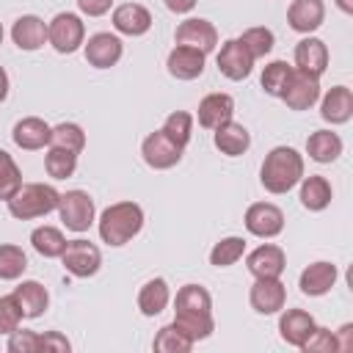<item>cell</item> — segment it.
Segmentation results:
<instances>
[{"mask_svg":"<svg viewBox=\"0 0 353 353\" xmlns=\"http://www.w3.org/2000/svg\"><path fill=\"white\" fill-rule=\"evenodd\" d=\"M306 152L314 163H334L342 154V138L331 130H317L306 141Z\"/></svg>","mask_w":353,"mask_h":353,"instance_id":"cell-29","label":"cell"},{"mask_svg":"<svg viewBox=\"0 0 353 353\" xmlns=\"http://www.w3.org/2000/svg\"><path fill=\"white\" fill-rule=\"evenodd\" d=\"M218 69L229 80H245L254 69V55L245 50V44L240 39H229V41H223V47L218 52Z\"/></svg>","mask_w":353,"mask_h":353,"instance_id":"cell-10","label":"cell"},{"mask_svg":"<svg viewBox=\"0 0 353 353\" xmlns=\"http://www.w3.org/2000/svg\"><path fill=\"white\" fill-rule=\"evenodd\" d=\"M334 199V190H331V182L320 174H312V176H303L301 179V204L312 212H320L331 204Z\"/></svg>","mask_w":353,"mask_h":353,"instance_id":"cell-27","label":"cell"},{"mask_svg":"<svg viewBox=\"0 0 353 353\" xmlns=\"http://www.w3.org/2000/svg\"><path fill=\"white\" fill-rule=\"evenodd\" d=\"M58 199H61V193L52 185L30 182V185H19V190L6 204H8V212L14 218L30 221V218H41V215L58 210Z\"/></svg>","mask_w":353,"mask_h":353,"instance_id":"cell-4","label":"cell"},{"mask_svg":"<svg viewBox=\"0 0 353 353\" xmlns=\"http://www.w3.org/2000/svg\"><path fill=\"white\" fill-rule=\"evenodd\" d=\"M141 154H143V163L149 168L163 171V168H171V165H176L182 160V146H176L163 130H154L152 135L143 138Z\"/></svg>","mask_w":353,"mask_h":353,"instance_id":"cell-9","label":"cell"},{"mask_svg":"<svg viewBox=\"0 0 353 353\" xmlns=\"http://www.w3.org/2000/svg\"><path fill=\"white\" fill-rule=\"evenodd\" d=\"M28 268V256L19 245H11V243H3L0 245V279L3 281H14L25 273Z\"/></svg>","mask_w":353,"mask_h":353,"instance_id":"cell-34","label":"cell"},{"mask_svg":"<svg viewBox=\"0 0 353 353\" xmlns=\"http://www.w3.org/2000/svg\"><path fill=\"white\" fill-rule=\"evenodd\" d=\"M85 39V25L77 14L72 11H61L52 17V22L47 25V41L55 47V52H74L83 47Z\"/></svg>","mask_w":353,"mask_h":353,"instance_id":"cell-5","label":"cell"},{"mask_svg":"<svg viewBox=\"0 0 353 353\" xmlns=\"http://www.w3.org/2000/svg\"><path fill=\"white\" fill-rule=\"evenodd\" d=\"M143 229V210L135 201H116L99 215V237L108 245H124Z\"/></svg>","mask_w":353,"mask_h":353,"instance_id":"cell-3","label":"cell"},{"mask_svg":"<svg viewBox=\"0 0 353 353\" xmlns=\"http://www.w3.org/2000/svg\"><path fill=\"white\" fill-rule=\"evenodd\" d=\"M174 41L176 44H185V47H196V50H201L204 55L207 52H212L215 50V44H218V30H215V25L210 22V19H185L179 28H176V33H174Z\"/></svg>","mask_w":353,"mask_h":353,"instance_id":"cell-12","label":"cell"},{"mask_svg":"<svg viewBox=\"0 0 353 353\" xmlns=\"http://www.w3.org/2000/svg\"><path fill=\"white\" fill-rule=\"evenodd\" d=\"M14 298H17L19 309H22V317H30V320L33 317H41L44 309H47V303H50V292L39 281H22L14 290Z\"/></svg>","mask_w":353,"mask_h":353,"instance_id":"cell-26","label":"cell"},{"mask_svg":"<svg viewBox=\"0 0 353 353\" xmlns=\"http://www.w3.org/2000/svg\"><path fill=\"white\" fill-rule=\"evenodd\" d=\"M50 146H61V149H69V152L80 154L83 146H85V132H83L80 124L63 121V124L52 127V132H50Z\"/></svg>","mask_w":353,"mask_h":353,"instance_id":"cell-32","label":"cell"},{"mask_svg":"<svg viewBox=\"0 0 353 353\" xmlns=\"http://www.w3.org/2000/svg\"><path fill=\"white\" fill-rule=\"evenodd\" d=\"M58 212L66 229L72 232H85L94 223V199L85 190H66L58 199Z\"/></svg>","mask_w":353,"mask_h":353,"instance_id":"cell-6","label":"cell"},{"mask_svg":"<svg viewBox=\"0 0 353 353\" xmlns=\"http://www.w3.org/2000/svg\"><path fill=\"white\" fill-rule=\"evenodd\" d=\"M193 345H196V342L188 339L174 323H171V325H163V328L157 331L154 342H152V347L160 350V353H188Z\"/></svg>","mask_w":353,"mask_h":353,"instance_id":"cell-35","label":"cell"},{"mask_svg":"<svg viewBox=\"0 0 353 353\" xmlns=\"http://www.w3.org/2000/svg\"><path fill=\"white\" fill-rule=\"evenodd\" d=\"M243 254H245V240H243V237H223L221 243L212 245V251H210V265H215V268H229V265H234Z\"/></svg>","mask_w":353,"mask_h":353,"instance_id":"cell-36","label":"cell"},{"mask_svg":"<svg viewBox=\"0 0 353 353\" xmlns=\"http://www.w3.org/2000/svg\"><path fill=\"white\" fill-rule=\"evenodd\" d=\"M290 72H292V66H290L287 61H273V63H268L265 72H262V88H265V94L279 97L281 88H284V83H287V77H290Z\"/></svg>","mask_w":353,"mask_h":353,"instance_id":"cell-40","label":"cell"},{"mask_svg":"<svg viewBox=\"0 0 353 353\" xmlns=\"http://www.w3.org/2000/svg\"><path fill=\"white\" fill-rule=\"evenodd\" d=\"M245 265H248L254 279H279L284 273V268H287V256H284V251L279 245L265 243V245H259V248H254L248 254Z\"/></svg>","mask_w":353,"mask_h":353,"instance_id":"cell-14","label":"cell"},{"mask_svg":"<svg viewBox=\"0 0 353 353\" xmlns=\"http://www.w3.org/2000/svg\"><path fill=\"white\" fill-rule=\"evenodd\" d=\"M301 350L303 353H331V350H336V334L328 331V328H317L314 325V331L303 339Z\"/></svg>","mask_w":353,"mask_h":353,"instance_id":"cell-41","label":"cell"},{"mask_svg":"<svg viewBox=\"0 0 353 353\" xmlns=\"http://www.w3.org/2000/svg\"><path fill=\"white\" fill-rule=\"evenodd\" d=\"M0 44H3V25H0Z\"/></svg>","mask_w":353,"mask_h":353,"instance_id":"cell-50","label":"cell"},{"mask_svg":"<svg viewBox=\"0 0 353 353\" xmlns=\"http://www.w3.org/2000/svg\"><path fill=\"white\" fill-rule=\"evenodd\" d=\"M8 97V74H6V69L0 66V102Z\"/></svg>","mask_w":353,"mask_h":353,"instance_id":"cell-48","label":"cell"},{"mask_svg":"<svg viewBox=\"0 0 353 353\" xmlns=\"http://www.w3.org/2000/svg\"><path fill=\"white\" fill-rule=\"evenodd\" d=\"M240 41L245 44V50L254 55V61L256 58H265L270 50H273V30H268V28H248V30H243V36H240Z\"/></svg>","mask_w":353,"mask_h":353,"instance_id":"cell-39","label":"cell"},{"mask_svg":"<svg viewBox=\"0 0 353 353\" xmlns=\"http://www.w3.org/2000/svg\"><path fill=\"white\" fill-rule=\"evenodd\" d=\"M11 39H14V44H17L19 50L33 52V50L44 47V41H47V25H44V19H39L36 14H25V17H19V19L14 22Z\"/></svg>","mask_w":353,"mask_h":353,"instance_id":"cell-23","label":"cell"},{"mask_svg":"<svg viewBox=\"0 0 353 353\" xmlns=\"http://www.w3.org/2000/svg\"><path fill=\"white\" fill-rule=\"evenodd\" d=\"M163 132L176 143V146H188L190 135H193V116L185 113V110H174L171 116H165L163 121Z\"/></svg>","mask_w":353,"mask_h":353,"instance_id":"cell-37","label":"cell"},{"mask_svg":"<svg viewBox=\"0 0 353 353\" xmlns=\"http://www.w3.org/2000/svg\"><path fill=\"white\" fill-rule=\"evenodd\" d=\"M113 28L124 36H143L152 28V14L141 3H124L113 11Z\"/></svg>","mask_w":353,"mask_h":353,"instance_id":"cell-20","label":"cell"},{"mask_svg":"<svg viewBox=\"0 0 353 353\" xmlns=\"http://www.w3.org/2000/svg\"><path fill=\"white\" fill-rule=\"evenodd\" d=\"M30 243H33V248H36L41 256H47V259L61 256L63 248H66V237H63V232L55 229V226H36L33 234H30Z\"/></svg>","mask_w":353,"mask_h":353,"instance_id":"cell-31","label":"cell"},{"mask_svg":"<svg viewBox=\"0 0 353 353\" xmlns=\"http://www.w3.org/2000/svg\"><path fill=\"white\" fill-rule=\"evenodd\" d=\"M336 334H339V339H336V350H350V347H353V325L345 323Z\"/></svg>","mask_w":353,"mask_h":353,"instance_id":"cell-46","label":"cell"},{"mask_svg":"<svg viewBox=\"0 0 353 353\" xmlns=\"http://www.w3.org/2000/svg\"><path fill=\"white\" fill-rule=\"evenodd\" d=\"M196 6V0H165V8L174 14H188Z\"/></svg>","mask_w":353,"mask_h":353,"instance_id":"cell-47","label":"cell"},{"mask_svg":"<svg viewBox=\"0 0 353 353\" xmlns=\"http://www.w3.org/2000/svg\"><path fill=\"white\" fill-rule=\"evenodd\" d=\"M19 320H22V309H19L17 298H14V292L11 295H3L0 298V334L17 331L19 328Z\"/></svg>","mask_w":353,"mask_h":353,"instance_id":"cell-42","label":"cell"},{"mask_svg":"<svg viewBox=\"0 0 353 353\" xmlns=\"http://www.w3.org/2000/svg\"><path fill=\"white\" fill-rule=\"evenodd\" d=\"M320 116L331 124H345L353 116V94L347 85H334L320 105Z\"/></svg>","mask_w":353,"mask_h":353,"instance_id":"cell-25","label":"cell"},{"mask_svg":"<svg viewBox=\"0 0 353 353\" xmlns=\"http://www.w3.org/2000/svg\"><path fill=\"white\" fill-rule=\"evenodd\" d=\"M124 47H121V39L113 36V33H94L88 36L85 41V61L94 66V69H110L119 63Z\"/></svg>","mask_w":353,"mask_h":353,"instance_id":"cell-13","label":"cell"},{"mask_svg":"<svg viewBox=\"0 0 353 353\" xmlns=\"http://www.w3.org/2000/svg\"><path fill=\"white\" fill-rule=\"evenodd\" d=\"M295 63L301 72H309L314 77H320L328 66V47L325 41L314 39V36H306L295 44Z\"/></svg>","mask_w":353,"mask_h":353,"instance_id":"cell-19","label":"cell"},{"mask_svg":"<svg viewBox=\"0 0 353 353\" xmlns=\"http://www.w3.org/2000/svg\"><path fill=\"white\" fill-rule=\"evenodd\" d=\"M44 168L52 179H66L77 168V154L69 149H61V146H50V152L44 157Z\"/></svg>","mask_w":353,"mask_h":353,"instance_id":"cell-33","label":"cell"},{"mask_svg":"<svg viewBox=\"0 0 353 353\" xmlns=\"http://www.w3.org/2000/svg\"><path fill=\"white\" fill-rule=\"evenodd\" d=\"M110 6H113V0H77V8L85 17H102L110 11Z\"/></svg>","mask_w":353,"mask_h":353,"instance_id":"cell-44","label":"cell"},{"mask_svg":"<svg viewBox=\"0 0 353 353\" xmlns=\"http://www.w3.org/2000/svg\"><path fill=\"white\" fill-rule=\"evenodd\" d=\"M254 312L259 314H276L284 309L287 303V290L279 279H256L254 287H251V295H248Z\"/></svg>","mask_w":353,"mask_h":353,"instance_id":"cell-15","label":"cell"},{"mask_svg":"<svg viewBox=\"0 0 353 353\" xmlns=\"http://www.w3.org/2000/svg\"><path fill=\"white\" fill-rule=\"evenodd\" d=\"M325 19V3L323 0H292L287 8V22L298 33H312Z\"/></svg>","mask_w":353,"mask_h":353,"instance_id":"cell-17","label":"cell"},{"mask_svg":"<svg viewBox=\"0 0 353 353\" xmlns=\"http://www.w3.org/2000/svg\"><path fill=\"white\" fill-rule=\"evenodd\" d=\"M22 185V171L8 152L0 149V201H8Z\"/></svg>","mask_w":353,"mask_h":353,"instance_id":"cell-38","label":"cell"},{"mask_svg":"<svg viewBox=\"0 0 353 353\" xmlns=\"http://www.w3.org/2000/svg\"><path fill=\"white\" fill-rule=\"evenodd\" d=\"M215 146L223 152V154H229V157H237V154H243L248 146H251V132L243 127V124H237V121H226V124H221L218 130H215Z\"/></svg>","mask_w":353,"mask_h":353,"instance_id":"cell-28","label":"cell"},{"mask_svg":"<svg viewBox=\"0 0 353 353\" xmlns=\"http://www.w3.org/2000/svg\"><path fill=\"white\" fill-rule=\"evenodd\" d=\"M199 124L207 130H218L221 124L232 121L234 116V99L229 94H207L199 102Z\"/></svg>","mask_w":353,"mask_h":353,"instance_id":"cell-18","label":"cell"},{"mask_svg":"<svg viewBox=\"0 0 353 353\" xmlns=\"http://www.w3.org/2000/svg\"><path fill=\"white\" fill-rule=\"evenodd\" d=\"M168 298H171V292H168L165 279H149L138 292V309H141V314L154 317L168 306Z\"/></svg>","mask_w":353,"mask_h":353,"instance_id":"cell-30","label":"cell"},{"mask_svg":"<svg viewBox=\"0 0 353 353\" xmlns=\"http://www.w3.org/2000/svg\"><path fill=\"white\" fill-rule=\"evenodd\" d=\"M41 350H58V353H63V350H69V339L61 336L58 331H47V334H41Z\"/></svg>","mask_w":353,"mask_h":353,"instance_id":"cell-45","label":"cell"},{"mask_svg":"<svg viewBox=\"0 0 353 353\" xmlns=\"http://www.w3.org/2000/svg\"><path fill=\"white\" fill-rule=\"evenodd\" d=\"M314 317L309 314V312H303V309H287L284 314H281V320H279V331H281V339L287 342V345H292V347H301L303 345V339L314 331Z\"/></svg>","mask_w":353,"mask_h":353,"instance_id":"cell-24","label":"cell"},{"mask_svg":"<svg viewBox=\"0 0 353 353\" xmlns=\"http://www.w3.org/2000/svg\"><path fill=\"white\" fill-rule=\"evenodd\" d=\"M336 265H331V262H312L303 273H301V279H298V287H301V292L303 295H312V298H317V295H325L334 284H336Z\"/></svg>","mask_w":353,"mask_h":353,"instance_id":"cell-22","label":"cell"},{"mask_svg":"<svg viewBox=\"0 0 353 353\" xmlns=\"http://www.w3.org/2000/svg\"><path fill=\"white\" fill-rule=\"evenodd\" d=\"M8 350L11 353H36L41 350V334L39 331H11L8 334Z\"/></svg>","mask_w":353,"mask_h":353,"instance_id":"cell-43","label":"cell"},{"mask_svg":"<svg viewBox=\"0 0 353 353\" xmlns=\"http://www.w3.org/2000/svg\"><path fill=\"white\" fill-rule=\"evenodd\" d=\"M165 66H168V72H171L176 80H196V77H201V72H204V52L196 50V47L176 44V47L168 52Z\"/></svg>","mask_w":353,"mask_h":353,"instance_id":"cell-16","label":"cell"},{"mask_svg":"<svg viewBox=\"0 0 353 353\" xmlns=\"http://www.w3.org/2000/svg\"><path fill=\"white\" fill-rule=\"evenodd\" d=\"M336 6H339L345 14H353V0H336Z\"/></svg>","mask_w":353,"mask_h":353,"instance_id":"cell-49","label":"cell"},{"mask_svg":"<svg viewBox=\"0 0 353 353\" xmlns=\"http://www.w3.org/2000/svg\"><path fill=\"white\" fill-rule=\"evenodd\" d=\"M50 132H52V127L44 119L28 116V119L14 124V143L19 149H28V152L44 149V146H50Z\"/></svg>","mask_w":353,"mask_h":353,"instance_id":"cell-21","label":"cell"},{"mask_svg":"<svg viewBox=\"0 0 353 353\" xmlns=\"http://www.w3.org/2000/svg\"><path fill=\"white\" fill-rule=\"evenodd\" d=\"M245 229L256 237H276L284 229V212L270 201H256L245 210Z\"/></svg>","mask_w":353,"mask_h":353,"instance_id":"cell-11","label":"cell"},{"mask_svg":"<svg viewBox=\"0 0 353 353\" xmlns=\"http://www.w3.org/2000/svg\"><path fill=\"white\" fill-rule=\"evenodd\" d=\"M61 259H63V268L77 279L94 276L99 270V265H102L99 248L94 243H88V240H66V248H63Z\"/></svg>","mask_w":353,"mask_h":353,"instance_id":"cell-8","label":"cell"},{"mask_svg":"<svg viewBox=\"0 0 353 353\" xmlns=\"http://www.w3.org/2000/svg\"><path fill=\"white\" fill-rule=\"evenodd\" d=\"M174 325L193 342L207 339L215 331V320H212V298L201 284H185L176 292L174 301Z\"/></svg>","mask_w":353,"mask_h":353,"instance_id":"cell-1","label":"cell"},{"mask_svg":"<svg viewBox=\"0 0 353 353\" xmlns=\"http://www.w3.org/2000/svg\"><path fill=\"white\" fill-rule=\"evenodd\" d=\"M279 97L292 110H309L320 99V77H314L309 72H301V69H292Z\"/></svg>","mask_w":353,"mask_h":353,"instance_id":"cell-7","label":"cell"},{"mask_svg":"<svg viewBox=\"0 0 353 353\" xmlns=\"http://www.w3.org/2000/svg\"><path fill=\"white\" fill-rule=\"evenodd\" d=\"M303 179V157L292 146H276L265 154L259 168V182L268 193H290Z\"/></svg>","mask_w":353,"mask_h":353,"instance_id":"cell-2","label":"cell"}]
</instances>
